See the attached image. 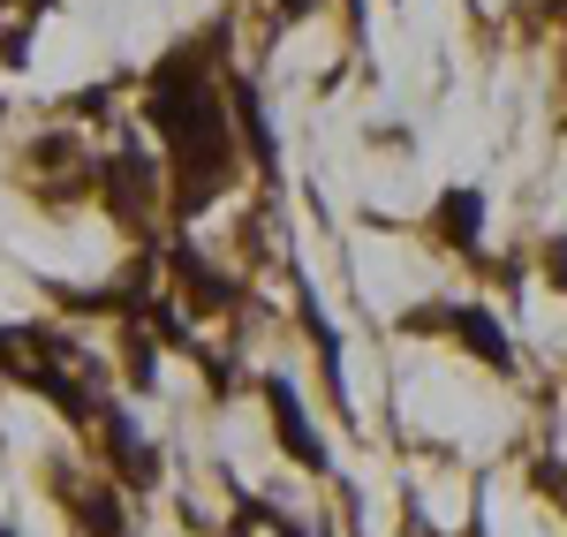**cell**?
I'll list each match as a JSON object with an SVG mask.
<instances>
[{"label":"cell","mask_w":567,"mask_h":537,"mask_svg":"<svg viewBox=\"0 0 567 537\" xmlns=\"http://www.w3.org/2000/svg\"><path fill=\"white\" fill-rule=\"evenodd\" d=\"M446 227H454L446 242H462V250L477 242V197H470V189H454V197H446Z\"/></svg>","instance_id":"cell-4"},{"label":"cell","mask_w":567,"mask_h":537,"mask_svg":"<svg viewBox=\"0 0 567 537\" xmlns=\"http://www.w3.org/2000/svg\"><path fill=\"white\" fill-rule=\"evenodd\" d=\"M280 8H288V16H303V8H310V0H280Z\"/></svg>","instance_id":"cell-5"},{"label":"cell","mask_w":567,"mask_h":537,"mask_svg":"<svg viewBox=\"0 0 567 537\" xmlns=\"http://www.w3.org/2000/svg\"><path fill=\"white\" fill-rule=\"evenodd\" d=\"M0 537H8V530H0Z\"/></svg>","instance_id":"cell-6"},{"label":"cell","mask_w":567,"mask_h":537,"mask_svg":"<svg viewBox=\"0 0 567 537\" xmlns=\"http://www.w3.org/2000/svg\"><path fill=\"white\" fill-rule=\"evenodd\" d=\"M265 394H272V416H280V440H288V454H296V462H310V469H326V447H318V432L303 424V409H296V394H288L280 379H272Z\"/></svg>","instance_id":"cell-3"},{"label":"cell","mask_w":567,"mask_h":537,"mask_svg":"<svg viewBox=\"0 0 567 537\" xmlns=\"http://www.w3.org/2000/svg\"><path fill=\"white\" fill-rule=\"evenodd\" d=\"M152 122H159V130H167V144H175L182 205H189V213H205L219 189H227V167H235V152H227V114H219L213 84L197 76L189 45H182L175 61L152 76Z\"/></svg>","instance_id":"cell-1"},{"label":"cell","mask_w":567,"mask_h":537,"mask_svg":"<svg viewBox=\"0 0 567 537\" xmlns=\"http://www.w3.org/2000/svg\"><path fill=\"white\" fill-rule=\"evenodd\" d=\"M462 333L470 349H477L492 371H515V357H507V333L492 326V311H477V303H446V311H409V333Z\"/></svg>","instance_id":"cell-2"}]
</instances>
